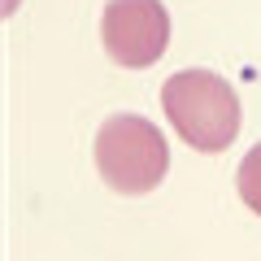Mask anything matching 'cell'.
<instances>
[{
  "label": "cell",
  "mask_w": 261,
  "mask_h": 261,
  "mask_svg": "<svg viewBox=\"0 0 261 261\" xmlns=\"http://www.w3.org/2000/svg\"><path fill=\"white\" fill-rule=\"evenodd\" d=\"M161 109L196 152H226L240 135V96L214 70H178L161 83Z\"/></svg>",
  "instance_id": "6da1fadb"
},
{
  "label": "cell",
  "mask_w": 261,
  "mask_h": 261,
  "mask_svg": "<svg viewBox=\"0 0 261 261\" xmlns=\"http://www.w3.org/2000/svg\"><path fill=\"white\" fill-rule=\"evenodd\" d=\"M235 187H240V200H244V205H248L252 214L261 218V144L244 152L240 174H235Z\"/></svg>",
  "instance_id": "277c9868"
},
{
  "label": "cell",
  "mask_w": 261,
  "mask_h": 261,
  "mask_svg": "<svg viewBox=\"0 0 261 261\" xmlns=\"http://www.w3.org/2000/svg\"><path fill=\"white\" fill-rule=\"evenodd\" d=\"M100 44L122 70H148L170 44V13L161 0H105Z\"/></svg>",
  "instance_id": "3957f363"
},
{
  "label": "cell",
  "mask_w": 261,
  "mask_h": 261,
  "mask_svg": "<svg viewBox=\"0 0 261 261\" xmlns=\"http://www.w3.org/2000/svg\"><path fill=\"white\" fill-rule=\"evenodd\" d=\"M96 170L118 196H148L170 170L166 135L140 113H113L96 130Z\"/></svg>",
  "instance_id": "7a4b0ae2"
}]
</instances>
